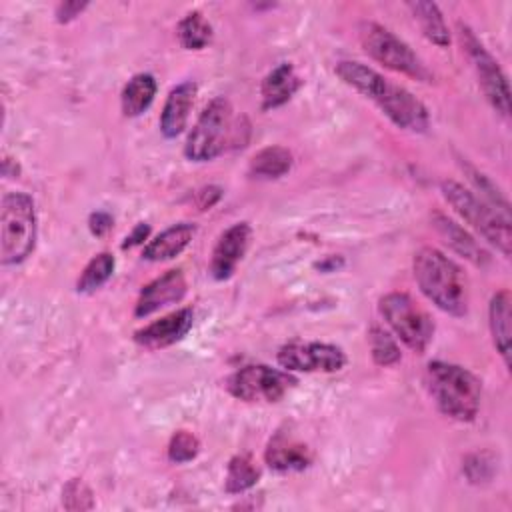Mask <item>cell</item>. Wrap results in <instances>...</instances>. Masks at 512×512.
<instances>
[{
	"label": "cell",
	"mask_w": 512,
	"mask_h": 512,
	"mask_svg": "<svg viewBox=\"0 0 512 512\" xmlns=\"http://www.w3.org/2000/svg\"><path fill=\"white\" fill-rule=\"evenodd\" d=\"M338 78L364 98L372 100L380 112L400 130L422 134L430 126L428 108L404 86L390 82L380 72L356 60L336 64Z\"/></svg>",
	"instance_id": "cell-1"
},
{
	"label": "cell",
	"mask_w": 512,
	"mask_h": 512,
	"mask_svg": "<svg viewBox=\"0 0 512 512\" xmlns=\"http://www.w3.org/2000/svg\"><path fill=\"white\" fill-rule=\"evenodd\" d=\"M414 280L420 292L442 312L464 316L468 312V290L460 266L432 246L414 256Z\"/></svg>",
	"instance_id": "cell-2"
},
{
	"label": "cell",
	"mask_w": 512,
	"mask_h": 512,
	"mask_svg": "<svg viewBox=\"0 0 512 512\" xmlns=\"http://www.w3.org/2000/svg\"><path fill=\"white\" fill-rule=\"evenodd\" d=\"M426 386L438 410L456 420L472 422L480 410V380L466 368L442 360L426 366Z\"/></svg>",
	"instance_id": "cell-3"
},
{
	"label": "cell",
	"mask_w": 512,
	"mask_h": 512,
	"mask_svg": "<svg viewBox=\"0 0 512 512\" xmlns=\"http://www.w3.org/2000/svg\"><path fill=\"white\" fill-rule=\"evenodd\" d=\"M36 208L26 192H6L0 204V260L4 266L24 262L36 246Z\"/></svg>",
	"instance_id": "cell-4"
},
{
	"label": "cell",
	"mask_w": 512,
	"mask_h": 512,
	"mask_svg": "<svg viewBox=\"0 0 512 512\" xmlns=\"http://www.w3.org/2000/svg\"><path fill=\"white\" fill-rule=\"evenodd\" d=\"M440 190L444 200L454 208L458 216H462L484 240L496 246L504 258L510 256L512 232L508 214L496 210L456 180H444L440 184Z\"/></svg>",
	"instance_id": "cell-5"
},
{
	"label": "cell",
	"mask_w": 512,
	"mask_h": 512,
	"mask_svg": "<svg viewBox=\"0 0 512 512\" xmlns=\"http://www.w3.org/2000/svg\"><path fill=\"white\" fill-rule=\"evenodd\" d=\"M234 136L236 128L232 104L224 96H216L204 106L196 124L192 126L184 144V156L192 162L214 160L226 150Z\"/></svg>",
	"instance_id": "cell-6"
},
{
	"label": "cell",
	"mask_w": 512,
	"mask_h": 512,
	"mask_svg": "<svg viewBox=\"0 0 512 512\" xmlns=\"http://www.w3.org/2000/svg\"><path fill=\"white\" fill-rule=\"evenodd\" d=\"M360 42L364 52L378 64L420 82H432V72L420 56L394 32L378 22H362Z\"/></svg>",
	"instance_id": "cell-7"
},
{
	"label": "cell",
	"mask_w": 512,
	"mask_h": 512,
	"mask_svg": "<svg viewBox=\"0 0 512 512\" xmlns=\"http://www.w3.org/2000/svg\"><path fill=\"white\" fill-rule=\"evenodd\" d=\"M380 314L392 332L414 352L422 354L434 336V322L406 292H390L380 298Z\"/></svg>",
	"instance_id": "cell-8"
},
{
	"label": "cell",
	"mask_w": 512,
	"mask_h": 512,
	"mask_svg": "<svg viewBox=\"0 0 512 512\" xmlns=\"http://www.w3.org/2000/svg\"><path fill=\"white\" fill-rule=\"evenodd\" d=\"M458 38L466 52V56L472 62V68L476 72L478 84L486 96V100L492 104V108L502 114L504 118L510 112V90L508 80L494 56L484 48V44L476 38V34L462 22H458Z\"/></svg>",
	"instance_id": "cell-9"
},
{
	"label": "cell",
	"mask_w": 512,
	"mask_h": 512,
	"mask_svg": "<svg viewBox=\"0 0 512 512\" xmlns=\"http://www.w3.org/2000/svg\"><path fill=\"white\" fill-rule=\"evenodd\" d=\"M296 380L278 368L266 364H250L228 376V392L244 402H278Z\"/></svg>",
	"instance_id": "cell-10"
},
{
	"label": "cell",
	"mask_w": 512,
	"mask_h": 512,
	"mask_svg": "<svg viewBox=\"0 0 512 512\" xmlns=\"http://www.w3.org/2000/svg\"><path fill=\"white\" fill-rule=\"evenodd\" d=\"M286 372H338L346 364V354L336 344L326 342H290L276 354Z\"/></svg>",
	"instance_id": "cell-11"
},
{
	"label": "cell",
	"mask_w": 512,
	"mask_h": 512,
	"mask_svg": "<svg viewBox=\"0 0 512 512\" xmlns=\"http://www.w3.org/2000/svg\"><path fill=\"white\" fill-rule=\"evenodd\" d=\"M250 234L252 230L248 222H236L220 234L210 258V274L214 280H228L232 276L238 262L246 254Z\"/></svg>",
	"instance_id": "cell-12"
},
{
	"label": "cell",
	"mask_w": 512,
	"mask_h": 512,
	"mask_svg": "<svg viewBox=\"0 0 512 512\" xmlns=\"http://www.w3.org/2000/svg\"><path fill=\"white\" fill-rule=\"evenodd\" d=\"M184 294H186V278L182 270H168L140 290V296L134 306V316L146 318L168 304L180 302Z\"/></svg>",
	"instance_id": "cell-13"
},
{
	"label": "cell",
	"mask_w": 512,
	"mask_h": 512,
	"mask_svg": "<svg viewBox=\"0 0 512 512\" xmlns=\"http://www.w3.org/2000/svg\"><path fill=\"white\" fill-rule=\"evenodd\" d=\"M194 324V314L190 308H180L134 334V342L146 350H160L182 340Z\"/></svg>",
	"instance_id": "cell-14"
},
{
	"label": "cell",
	"mask_w": 512,
	"mask_h": 512,
	"mask_svg": "<svg viewBox=\"0 0 512 512\" xmlns=\"http://www.w3.org/2000/svg\"><path fill=\"white\" fill-rule=\"evenodd\" d=\"M194 96H196V84L192 80L180 82L168 92L162 114H160V132L164 138L170 140L184 132L190 116V108L194 104Z\"/></svg>",
	"instance_id": "cell-15"
},
{
	"label": "cell",
	"mask_w": 512,
	"mask_h": 512,
	"mask_svg": "<svg viewBox=\"0 0 512 512\" xmlns=\"http://www.w3.org/2000/svg\"><path fill=\"white\" fill-rule=\"evenodd\" d=\"M264 458L266 464L276 472L304 470L312 462L310 448L284 432H278L274 438H270Z\"/></svg>",
	"instance_id": "cell-16"
},
{
	"label": "cell",
	"mask_w": 512,
	"mask_h": 512,
	"mask_svg": "<svg viewBox=\"0 0 512 512\" xmlns=\"http://www.w3.org/2000/svg\"><path fill=\"white\" fill-rule=\"evenodd\" d=\"M194 234H196V226L190 222L172 224L170 228L162 230L156 238H152L144 246L142 258L150 262H164V260L176 258L190 244Z\"/></svg>",
	"instance_id": "cell-17"
},
{
	"label": "cell",
	"mask_w": 512,
	"mask_h": 512,
	"mask_svg": "<svg viewBox=\"0 0 512 512\" xmlns=\"http://www.w3.org/2000/svg\"><path fill=\"white\" fill-rule=\"evenodd\" d=\"M300 88V78L292 64L282 62L274 66L262 80L260 94H262V108L272 110L286 104L296 90Z\"/></svg>",
	"instance_id": "cell-18"
},
{
	"label": "cell",
	"mask_w": 512,
	"mask_h": 512,
	"mask_svg": "<svg viewBox=\"0 0 512 512\" xmlns=\"http://www.w3.org/2000/svg\"><path fill=\"white\" fill-rule=\"evenodd\" d=\"M434 226L442 240L462 258L472 262L474 266H486L490 262L488 252L454 220H450L444 214H434Z\"/></svg>",
	"instance_id": "cell-19"
},
{
	"label": "cell",
	"mask_w": 512,
	"mask_h": 512,
	"mask_svg": "<svg viewBox=\"0 0 512 512\" xmlns=\"http://www.w3.org/2000/svg\"><path fill=\"white\" fill-rule=\"evenodd\" d=\"M510 318V292L498 290L488 306V324L496 352L502 356L506 366H510Z\"/></svg>",
	"instance_id": "cell-20"
},
{
	"label": "cell",
	"mask_w": 512,
	"mask_h": 512,
	"mask_svg": "<svg viewBox=\"0 0 512 512\" xmlns=\"http://www.w3.org/2000/svg\"><path fill=\"white\" fill-rule=\"evenodd\" d=\"M156 90H158V86H156V80L152 74H148V72L134 74L122 88V96H120V106H122L124 116L136 118L142 112H146L150 108V104L154 102Z\"/></svg>",
	"instance_id": "cell-21"
},
{
	"label": "cell",
	"mask_w": 512,
	"mask_h": 512,
	"mask_svg": "<svg viewBox=\"0 0 512 512\" xmlns=\"http://www.w3.org/2000/svg\"><path fill=\"white\" fill-rule=\"evenodd\" d=\"M406 6L412 12L414 20L418 22L426 40H430L432 44H436L440 48L450 44V30L446 26V20H444L440 8L434 2L418 0V2H408Z\"/></svg>",
	"instance_id": "cell-22"
},
{
	"label": "cell",
	"mask_w": 512,
	"mask_h": 512,
	"mask_svg": "<svg viewBox=\"0 0 512 512\" xmlns=\"http://www.w3.org/2000/svg\"><path fill=\"white\" fill-rule=\"evenodd\" d=\"M292 168V154L282 146H266L250 160V174L256 178H280Z\"/></svg>",
	"instance_id": "cell-23"
},
{
	"label": "cell",
	"mask_w": 512,
	"mask_h": 512,
	"mask_svg": "<svg viewBox=\"0 0 512 512\" xmlns=\"http://www.w3.org/2000/svg\"><path fill=\"white\" fill-rule=\"evenodd\" d=\"M176 34H178L182 48L202 50L212 40V26L200 12H190L180 20Z\"/></svg>",
	"instance_id": "cell-24"
},
{
	"label": "cell",
	"mask_w": 512,
	"mask_h": 512,
	"mask_svg": "<svg viewBox=\"0 0 512 512\" xmlns=\"http://www.w3.org/2000/svg\"><path fill=\"white\" fill-rule=\"evenodd\" d=\"M260 478V470L248 454H238L230 460L226 470V492L240 494L252 488Z\"/></svg>",
	"instance_id": "cell-25"
},
{
	"label": "cell",
	"mask_w": 512,
	"mask_h": 512,
	"mask_svg": "<svg viewBox=\"0 0 512 512\" xmlns=\"http://www.w3.org/2000/svg\"><path fill=\"white\" fill-rule=\"evenodd\" d=\"M116 266V260L110 252H100L96 254L82 270L78 282H76V290L78 292H94L98 290L102 284L108 282V278L112 276Z\"/></svg>",
	"instance_id": "cell-26"
},
{
	"label": "cell",
	"mask_w": 512,
	"mask_h": 512,
	"mask_svg": "<svg viewBox=\"0 0 512 512\" xmlns=\"http://www.w3.org/2000/svg\"><path fill=\"white\" fill-rule=\"evenodd\" d=\"M370 350L378 366H392L402 358L398 342L380 326H372L370 330Z\"/></svg>",
	"instance_id": "cell-27"
},
{
	"label": "cell",
	"mask_w": 512,
	"mask_h": 512,
	"mask_svg": "<svg viewBox=\"0 0 512 512\" xmlns=\"http://www.w3.org/2000/svg\"><path fill=\"white\" fill-rule=\"evenodd\" d=\"M200 452V442L198 438L192 434V432H186V430H178L170 444H168V458L176 464H184V462H190L198 456Z\"/></svg>",
	"instance_id": "cell-28"
},
{
	"label": "cell",
	"mask_w": 512,
	"mask_h": 512,
	"mask_svg": "<svg viewBox=\"0 0 512 512\" xmlns=\"http://www.w3.org/2000/svg\"><path fill=\"white\" fill-rule=\"evenodd\" d=\"M62 502H64V508H68V510H90L94 506V498H92L90 488L78 478H72L64 486Z\"/></svg>",
	"instance_id": "cell-29"
},
{
	"label": "cell",
	"mask_w": 512,
	"mask_h": 512,
	"mask_svg": "<svg viewBox=\"0 0 512 512\" xmlns=\"http://www.w3.org/2000/svg\"><path fill=\"white\" fill-rule=\"evenodd\" d=\"M112 216L108 212H92L90 218H88V228L94 236H104L112 230Z\"/></svg>",
	"instance_id": "cell-30"
},
{
	"label": "cell",
	"mask_w": 512,
	"mask_h": 512,
	"mask_svg": "<svg viewBox=\"0 0 512 512\" xmlns=\"http://www.w3.org/2000/svg\"><path fill=\"white\" fill-rule=\"evenodd\" d=\"M86 2H60L56 6V20L58 22H70L76 16H80V12L86 8Z\"/></svg>",
	"instance_id": "cell-31"
},
{
	"label": "cell",
	"mask_w": 512,
	"mask_h": 512,
	"mask_svg": "<svg viewBox=\"0 0 512 512\" xmlns=\"http://www.w3.org/2000/svg\"><path fill=\"white\" fill-rule=\"evenodd\" d=\"M148 234H150V226H148L146 222H140V224L132 230V234L126 236L122 248H132V246H136V244H142V242L148 238Z\"/></svg>",
	"instance_id": "cell-32"
},
{
	"label": "cell",
	"mask_w": 512,
	"mask_h": 512,
	"mask_svg": "<svg viewBox=\"0 0 512 512\" xmlns=\"http://www.w3.org/2000/svg\"><path fill=\"white\" fill-rule=\"evenodd\" d=\"M198 196H202V202L198 204L200 210H206V208H210V206L220 198V188L208 186V188H204L202 192H198Z\"/></svg>",
	"instance_id": "cell-33"
}]
</instances>
